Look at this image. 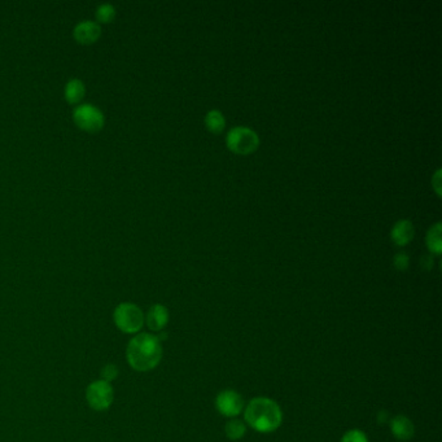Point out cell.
Instances as JSON below:
<instances>
[{"mask_svg": "<svg viewBox=\"0 0 442 442\" xmlns=\"http://www.w3.org/2000/svg\"><path fill=\"white\" fill-rule=\"evenodd\" d=\"M126 358L133 370L147 372L156 369L163 358L160 339L150 334H139L128 341Z\"/></svg>", "mask_w": 442, "mask_h": 442, "instance_id": "6da1fadb", "label": "cell"}, {"mask_svg": "<svg viewBox=\"0 0 442 442\" xmlns=\"http://www.w3.org/2000/svg\"><path fill=\"white\" fill-rule=\"evenodd\" d=\"M283 421L282 408L274 399L257 397L245 407V421L261 433L277 431Z\"/></svg>", "mask_w": 442, "mask_h": 442, "instance_id": "7a4b0ae2", "label": "cell"}, {"mask_svg": "<svg viewBox=\"0 0 442 442\" xmlns=\"http://www.w3.org/2000/svg\"><path fill=\"white\" fill-rule=\"evenodd\" d=\"M113 321L123 334H136L144 326V314L135 304L122 302L114 309Z\"/></svg>", "mask_w": 442, "mask_h": 442, "instance_id": "3957f363", "label": "cell"}, {"mask_svg": "<svg viewBox=\"0 0 442 442\" xmlns=\"http://www.w3.org/2000/svg\"><path fill=\"white\" fill-rule=\"evenodd\" d=\"M226 145L237 155H250L258 148L259 136L250 128L235 126L226 135Z\"/></svg>", "mask_w": 442, "mask_h": 442, "instance_id": "277c9868", "label": "cell"}, {"mask_svg": "<svg viewBox=\"0 0 442 442\" xmlns=\"http://www.w3.org/2000/svg\"><path fill=\"white\" fill-rule=\"evenodd\" d=\"M88 406L95 411H107L114 401L113 386L104 380H95L86 389Z\"/></svg>", "mask_w": 442, "mask_h": 442, "instance_id": "5b68a950", "label": "cell"}, {"mask_svg": "<svg viewBox=\"0 0 442 442\" xmlns=\"http://www.w3.org/2000/svg\"><path fill=\"white\" fill-rule=\"evenodd\" d=\"M73 120L86 133H98L106 123L104 114L93 104H81L76 108L73 112Z\"/></svg>", "mask_w": 442, "mask_h": 442, "instance_id": "8992f818", "label": "cell"}, {"mask_svg": "<svg viewBox=\"0 0 442 442\" xmlns=\"http://www.w3.org/2000/svg\"><path fill=\"white\" fill-rule=\"evenodd\" d=\"M215 406L223 416L234 418L242 413L244 408V399L240 393L235 392L232 389H226L217 396Z\"/></svg>", "mask_w": 442, "mask_h": 442, "instance_id": "52a82bcc", "label": "cell"}, {"mask_svg": "<svg viewBox=\"0 0 442 442\" xmlns=\"http://www.w3.org/2000/svg\"><path fill=\"white\" fill-rule=\"evenodd\" d=\"M74 39L81 44H93L98 42L101 36V28L99 22L93 20H85L77 24L73 31Z\"/></svg>", "mask_w": 442, "mask_h": 442, "instance_id": "ba28073f", "label": "cell"}, {"mask_svg": "<svg viewBox=\"0 0 442 442\" xmlns=\"http://www.w3.org/2000/svg\"><path fill=\"white\" fill-rule=\"evenodd\" d=\"M144 321L152 331H161L169 322V310L161 304H155L150 307Z\"/></svg>", "mask_w": 442, "mask_h": 442, "instance_id": "9c48e42d", "label": "cell"}, {"mask_svg": "<svg viewBox=\"0 0 442 442\" xmlns=\"http://www.w3.org/2000/svg\"><path fill=\"white\" fill-rule=\"evenodd\" d=\"M392 433L399 441H408L413 437L415 427L413 421H410L405 415H397L391 421Z\"/></svg>", "mask_w": 442, "mask_h": 442, "instance_id": "30bf717a", "label": "cell"}, {"mask_svg": "<svg viewBox=\"0 0 442 442\" xmlns=\"http://www.w3.org/2000/svg\"><path fill=\"white\" fill-rule=\"evenodd\" d=\"M415 235V228L413 222L408 220H399L394 223L391 230V239L397 245H406L411 242Z\"/></svg>", "mask_w": 442, "mask_h": 442, "instance_id": "8fae6325", "label": "cell"}, {"mask_svg": "<svg viewBox=\"0 0 442 442\" xmlns=\"http://www.w3.org/2000/svg\"><path fill=\"white\" fill-rule=\"evenodd\" d=\"M86 86L83 81L71 78L65 86L64 96L69 104H78L85 98Z\"/></svg>", "mask_w": 442, "mask_h": 442, "instance_id": "7c38bea8", "label": "cell"}, {"mask_svg": "<svg viewBox=\"0 0 442 442\" xmlns=\"http://www.w3.org/2000/svg\"><path fill=\"white\" fill-rule=\"evenodd\" d=\"M205 126L209 131H212L214 134L221 133L222 130L226 126V118L218 109H212L205 114Z\"/></svg>", "mask_w": 442, "mask_h": 442, "instance_id": "4fadbf2b", "label": "cell"}, {"mask_svg": "<svg viewBox=\"0 0 442 442\" xmlns=\"http://www.w3.org/2000/svg\"><path fill=\"white\" fill-rule=\"evenodd\" d=\"M427 245L432 253H435V255L441 253V223L440 222H437L428 230Z\"/></svg>", "mask_w": 442, "mask_h": 442, "instance_id": "5bb4252c", "label": "cell"}, {"mask_svg": "<svg viewBox=\"0 0 442 442\" xmlns=\"http://www.w3.org/2000/svg\"><path fill=\"white\" fill-rule=\"evenodd\" d=\"M225 431H226V435H227L230 440L237 441V440L242 438L245 433H247V427H245V424L242 421L232 419V421H227Z\"/></svg>", "mask_w": 442, "mask_h": 442, "instance_id": "9a60e30c", "label": "cell"}, {"mask_svg": "<svg viewBox=\"0 0 442 442\" xmlns=\"http://www.w3.org/2000/svg\"><path fill=\"white\" fill-rule=\"evenodd\" d=\"M114 17H115V8L109 3L100 4L96 9V19L100 24H109L113 21Z\"/></svg>", "mask_w": 442, "mask_h": 442, "instance_id": "2e32d148", "label": "cell"}, {"mask_svg": "<svg viewBox=\"0 0 442 442\" xmlns=\"http://www.w3.org/2000/svg\"><path fill=\"white\" fill-rule=\"evenodd\" d=\"M100 376H101V380L110 383L118 378V367L115 364H106L100 371Z\"/></svg>", "mask_w": 442, "mask_h": 442, "instance_id": "e0dca14e", "label": "cell"}, {"mask_svg": "<svg viewBox=\"0 0 442 442\" xmlns=\"http://www.w3.org/2000/svg\"><path fill=\"white\" fill-rule=\"evenodd\" d=\"M341 442H369L367 436L359 429H350L342 436Z\"/></svg>", "mask_w": 442, "mask_h": 442, "instance_id": "ac0fdd59", "label": "cell"}, {"mask_svg": "<svg viewBox=\"0 0 442 442\" xmlns=\"http://www.w3.org/2000/svg\"><path fill=\"white\" fill-rule=\"evenodd\" d=\"M410 264V258L405 252H399L396 256L393 257V264L399 271H405Z\"/></svg>", "mask_w": 442, "mask_h": 442, "instance_id": "d6986e66", "label": "cell"}, {"mask_svg": "<svg viewBox=\"0 0 442 442\" xmlns=\"http://www.w3.org/2000/svg\"><path fill=\"white\" fill-rule=\"evenodd\" d=\"M421 264L428 270V269H431V266H433V259H432V257L424 256L421 258Z\"/></svg>", "mask_w": 442, "mask_h": 442, "instance_id": "ffe728a7", "label": "cell"}, {"mask_svg": "<svg viewBox=\"0 0 442 442\" xmlns=\"http://www.w3.org/2000/svg\"><path fill=\"white\" fill-rule=\"evenodd\" d=\"M433 187H435L437 193L440 195V193H441V187H440V170L437 171V174H436L435 175V180H433Z\"/></svg>", "mask_w": 442, "mask_h": 442, "instance_id": "44dd1931", "label": "cell"}]
</instances>
